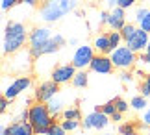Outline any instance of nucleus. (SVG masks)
Listing matches in <instances>:
<instances>
[{"label":"nucleus","mask_w":150,"mask_h":135,"mask_svg":"<svg viewBox=\"0 0 150 135\" xmlns=\"http://www.w3.org/2000/svg\"><path fill=\"white\" fill-rule=\"evenodd\" d=\"M148 41H150V33L145 32L143 28H137V32L134 33V37H132L126 45H128L134 52H143V50H146Z\"/></svg>","instance_id":"ddd939ff"},{"label":"nucleus","mask_w":150,"mask_h":135,"mask_svg":"<svg viewBox=\"0 0 150 135\" xmlns=\"http://www.w3.org/2000/svg\"><path fill=\"white\" fill-rule=\"evenodd\" d=\"M32 52L30 50H21L17 52V54H13V57H11L9 61V69L15 70V72H24V70L30 69L32 65Z\"/></svg>","instance_id":"9b49d317"},{"label":"nucleus","mask_w":150,"mask_h":135,"mask_svg":"<svg viewBox=\"0 0 150 135\" xmlns=\"http://www.w3.org/2000/svg\"><path fill=\"white\" fill-rule=\"evenodd\" d=\"M76 67L72 65V63H65V65H57L52 69L50 72V80H54L57 85H63V83H69V81H72L74 74H76Z\"/></svg>","instance_id":"0eeeda50"},{"label":"nucleus","mask_w":150,"mask_h":135,"mask_svg":"<svg viewBox=\"0 0 150 135\" xmlns=\"http://www.w3.org/2000/svg\"><path fill=\"white\" fill-rule=\"evenodd\" d=\"M141 95L143 96H150V74H146V78L145 81H143V85H141Z\"/></svg>","instance_id":"cd10ccee"},{"label":"nucleus","mask_w":150,"mask_h":135,"mask_svg":"<svg viewBox=\"0 0 150 135\" xmlns=\"http://www.w3.org/2000/svg\"><path fill=\"white\" fill-rule=\"evenodd\" d=\"M137 61L141 63V72H145V69H150V52H143Z\"/></svg>","instance_id":"bb28decb"},{"label":"nucleus","mask_w":150,"mask_h":135,"mask_svg":"<svg viewBox=\"0 0 150 135\" xmlns=\"http://www.w3.org/2000/svg\"><path fill=\"white\" fill-rule=\"evenodd\" d=\"M137 128H139V124H135V122H124V124L119 126V131L120 135H130V133H135Z\"/></svg>","instance_id":"393cba45"},{"label":"nucleus","mask_w":150,"mask_h":135,"mask_svg":"<svg viewBox=\"0 0 150 135\" xmlns=\"http://www.w3.org/2000/svg\"><path fill=\"white\" fill-rule=\"evenodd\" d=\"M8 107H9V98H6V96L2 95V98H0V111H2V113H6V111H8Z\"/></svg>","instance_id":"f704fd0d"},{"label":"nucleus","mask_w":150,"mask_h":135,"mask_svg":"<svg viewBox=\"0 0 150 135\" xmlns=\"http://www.w3.org/2000/svg\"><path fill=\"white\" fill-rule=\"evenodd\" d=\"M32 85V78L30 76H19V78H15L11 83L4 89V96L9 98V100H13L21 95V93L28 91V87Z\"/></svg>","instance_id":"1a4fd4ad"},{"label":"nucleus","mask_w":150,"mask_h":135,"mask_svg":"<svg viewBox=\"0 0 150 135\" xmlns=\"http://www.w3.org/2000/svg\"><path fill=\"white\" fill-rule=\"evenodd\" d=\"M67 133H69V131L63 130V126H61V124H54V126H52L50 130H48L47 135H67Z\"/></svg>","instance_id":"c85d7f7f"},{"label":"nucleus","mask_w":150,"mask_h":135,"mask_svg":"<svg viewBox=\"0 0 150 135\" xmlns=\"http://www.w3.org/2000/svg\"><path fill=\"white\" fill-rule=\"evenodd\" d=\"M145 52H150V41H148V45H146V50Z\"/></svg>","instance_id":"ea45409f"},{"label":"nucleus","mask_w":150,"mask_h":135,"mask_svg":"<svg viewBox=\"0 0 150 135\" xmlns=\"http://www.w3.org/2000/svg\"><path fill=\"white\" fill-rule=\"evenodd\" d=\"M96 109H100L102 113H106L108 117H113L117 113V104H115V100H109V102H106L104 105H100V107H96Z\"/></svg>","instance_id":"b1692460"},{"label":"nucleus","mask_w":150,"mask_h":135,"mask_svg":"<svg viewBox=\"0 0 150 135\" xmlns=\"http://www.w3.org/2000/svg\"><path fill=\"white\" fill-rule=\"evenodd\" d=\"M104 4L108 6L109 9H113V8H117V0H104Z\"/></svg>","instance_id":"c9c22d12"},{"label":"nucleus","mask_w":150,"mask_h":135,"mask_svg":"<svg viewBox=\"0 0 150 135\" xmlns=\"http://www.w3.org/2000/svg\"><path fill=\"white\" fill-rule=\"evenodd\" d=\"M78 0H43L39 8V19L43 22H57L76 9Z\"/></svg>","instance_id":"f03ea898"},{"label":"nucleus","mask_w":150,"mask_h":135,"mask_svg":"<svg viewBox=\"0 0 150 135\" xmlns=\"http://www.w3.org/2000/svg\"><path fill=\"white\" fill-rule=\"evenodd\" d=\"M115 104H117V111H119V113H126V111H128V102L122 100V98H115Z\"/></svg>","instance_id":"c756f323"},{"label":"nucleus","mask_w":150,"mask_h":135,"mask_svg":"<svg viewBox=\"0 0 150 135\" xmlns=\"http://www.w3.org/2000/svg\"><path fill=\"white\" fill-rule=\"evenodd\" d=\"M108 35H109V43H111V48L115 50V48H119L120 46V43H122V33H120L119 30H113V32H108Z\"/></svg>","instance_id":"412c9836"},{"label":"nucleus","mask_w":150,"mask_h":135,"mask_svg":"<svg viewBox=\"0 0 150 135\" xmlns=\"http://www.w3.org/2000/svg\"><path fill=\"white\" fill-rule=\"evenodd\" d=\"M95 48L93 46H89V45H82V46H78L76 52H74V56H72V65L76 67L78 70H85L87 67H91V61L95 59Z\"/></svg>","instance_id":"39448f33"},{"label":"nucleus","mask_w":150,"mask_h":135,"mask_svg":"<svg viewBox=\"0 0 150 135\" xmlns=\"http://www.w3.org/2000/svg\"><path fill=\"white\" fill-rule=\"evenodd\" d=\"M63 119H71V120H80L82 119V113H80V109L78 107H67V109H63Z\"/></svg>","instance_id":"5701e85b"},{"label":"nucleus","mask_w":150,"mask_h":135,"mask_svg":"<svg viewBox=\"0 0 150 135\" xmlns=\"http://www.w3.org/2000/svg\"><path fill=\"white\" fill-rule=\"evenodd\" d=\"M120 81H124V83H132V81H134V74H132L130 70H120Z\"/></svg>","instance_id":"7c9ffc66"},{"label":"nucleus","mask_w":150,"mask_h":135,"mask_svg":"<svg viewBox=\"0 0 150 135\" xmlns=\"http://www.w3.org/2000/svg\"><path fill=\"white\" fill-rule=\"evenodd\" d=\"M17 4H21V0H2V9L9 11L11 8H15Z\"/></svg>","instance_id":"473e14b6"},{"label":"nucleus","mask_w":150,"mask_h":135,"mask_svg":"<svg viewBox=\"0 0 150 135\" xmlns=\"http://www.w3.org/2000/svg\"><path fill=\"white\" fill-rule=\"evenodd\" d=\"M28 120L32 122V126L35 128L37 135H47L48 130L56 124L54 115L50 113L48 105L43 102H35L28 107Z\"/></svg>","instance_id":"7ed1b4c3"},{"label":"nucleus","mask_w":150,"mask_h":135,"mask_svg":"<svg viewBox=\"0 0 150 135\" xmlns=\"http://www.w3.org/2000/svg\"><path fill=\"white\" fill-rule=\"evenodd\" d=\"M54 37V33H52L50 28L47 26H35L33 30L30 32V39H28V45H30V52L41 48L43 45H47L48 41Z\"/></svg>","instance_id":"423d86ee"},{"label":"nucleus","mask_w":150,"mask_h":135,"mask_svg":"<svg viewBox=\"0 0 150 135\" xmlns=\"http://www.w3.org/2000/svg\"><path fill=\"white\" fill-rule=\"evenodd\" d=\"M9 128H11V133L13 135H37L35 128L32 126L30 120H17Z\"/></svg>","instance_id":"dca6fc26"},{"label":"nucleus","mask_w":150,"mask_h":135,"mask_svg":"<svg viewBox=\"0 0 150 135\" xmlns=\"http://www.w3.org/2000/svg\"><path fill=\"white\" fill-rule=\"evenodd\" d=\"M109 119H111V117H108L106 113H102L100 109H95L93 113H89L83 119V128H85V130L100 131V130H104V128L109 124Z\"/></svg>","instance_id":"9d476101"},{"label":"nucleus","mask_w":150,"mask_h":135,"mask_svg":"<svg viewBox=\"0 0 150 135\" xmlns=\"http://www.w3.org/2000/svg\"><path fill=\"white\" fill-rule=\"evenodd\" d=\"M137 0H117V6L119 8H122V9H130V8H134Z\"/></svg>","instance_id":"2f4dec72"},{"label":"nucleus","mask_w":150,"mask_h":135,"mask_svg":"<svg viewBox=\"0 0 150 135\" xmlns=\"http://www.w3.org/2000/svg\"><path fill=\"white\" fill-rule=\"evenodd\" d=\"M93 48H95L96 54H104V56H108L109 52H113L111 43H109V35L108 33H98L93 41Z\"/></svg>","instance_id":"2eb2a0df"},{"label":"nucleus","mask_w":150,"mask_h":135,"mask_svg":"<svg viewBox=\"0 0 150 135\" xmlns=\"http://www.w3.org/2000/svg\"><path fill=\"white\" fill-rule=\"evenodd\" d=\"M130 135H139V133H137V131H135V133H130Z\"/></svg>","instance_id":"79ce46f5"},{"label":"nucleus","mask_w":150,"mask_h":135,"mask_svg":"<svg viewBox=\"0 0 150 135\" xmlns=\"http://www.w3.org/2000/svg\"><path fill=\"white\" fill-rule=\"evenodd\" d=\"M111 120L113 122H120V120H122V113H119V111H117V113L111 117Z\"/></svg>","instance_id":"e433bc0d"},{"label":"nucleus","mask_w":150,"mask_h":135,"mask_svg":"<svg viewBox=\"0 0 150 135\" xmlns=\"http://www.w3.org/2000/svg\"><path fill=\"white\" fill-rule=\"evenodd\" d=\"M141 124L145 126H150V107H146L143 111V117H141Z\"/></svg>","instance_id":"72a5a7b5"},{"label":"nucleus","mask_w":150,"mask_h":135,"mask_svg":"<svg viewBox=\"0 0 150 135\" xmlns=\"http://www.w3.org/2000/svg\"><path fill=\"white\" fill-rule=\"evenodd\" d=\"M93 72L96 74H111L113 72V61H111V57H108V56H104V54H96L95 56V59L91 61V67H89Z\"/></svg>","instance_id":"f8f14e48"},{"label":"nucleus","mask_w":150,"mask_h":135,"mask_svg":"<svg viewBox=\"0 0 150 135\" xmlns=\"http://www.w3.org/2000/svg\"><path fill=\"white\" fill-rule=\"evenodd\" d=\"M130 105L134 109H137V111H145L146 109V96H143V95L134 96V98H132V102H130Z\"/></svg>","instance_id":"4be33fe9"},{"label":"nucleus","mask_w":150,"mask_h":135,"mask_svg":"<svg viewBox=\"0 0 150 135\" xmlns=\"http://www.w3.org/2000/svg\"><path fill=\"white\" fill-rule=\"evenodd\" d=\"M30 39L26 26L22 22L9 20L4 28V37H2V52L6 56H13L17 52L24 50V46Z\"/></svg>","instance_id":"f257e3e1"},{"label":"nucleus","mask_w":150,"mask_h":135,"mask_svg":"<svg viewBox=\"0 0 150 135\" xmlns=\"http://www.w3.org/2000/svg\"><path fill=\"white\" fill-rule=\"evenodd\" d=\"M100 135H113V133H100Z\"/></svg>","instance_id":"a19ab883"},{"label":"nucleus","mask_w":150,"mask_h":135,"mask_svg":"<svg viewBox=\"0 0 150 135\" xmlns=\"http://www.w3.org/2000/svg\"><path fill=\"white\" fill-rule=\"evenodd\" d=\"M0 135H13V133H11V128H2Z\"/></svg>","instance_id":"58836bf2"},{"label":"nucleus","mask_w":150,"mask_h":135,"mask_svg":"<svg viewBox=\"0 0 150 135\" xmlns=\"http://www.w3.org/2000/svg\"><path fill=\"white\" fill-rule=\"evenodd\" d=\"M61 126L65 131H76L80 128V120H71V119H63L61 120Z\"/></svg>","instance_id":"a878e982"},{"label":"nucleus","mask_w":150,"mask_h":135,"mask_svg":"<svg viewBox=\"0 0 150 135\" xmlns=\"http://www.w3.org/2000/svg\"><path fill=\"white\" fill-rule=\"evenodd\" d=\"M111 61H113V67L115 69H119V70H130L137 63V56H135V52L126 45V46H119V48H115L111 52Z\"/></svg>","instance_id":"20e7f679"},{"label":"nucleus","mask_w":150,"mask_h":135,"mask_svg":"<svg viewBox=\"0 0 150 135\" xmlns=\"http://www.w3.org/2000/svg\"><path fill=\"white\" fill-rule=\"evenodd\" d=\"M135 22L139 28H143L145 32L150 33V9L148 8H137L135 9Z\"/></svg>","instance_id":"f3484780"},{"label":"nucleus","mask_w":150,"mask_h":135,"mask_svg":"<svg viewBox=\"0 0 150 135\" xmlns=\"http://www.w3.org/2000/svg\"><path fill=\"white\" fill-rule=\"evenodd\" d=\"M48 105V109H50V113L52 115H59V113H63V100H61V98L59 96H56V98H52V100L47 104Z\"/></svg>","instance_id":"aec40b11"},{"label":"nucleus","mask_w":150,"mask_h":135,"mask_svg":"<svg viewBox=\"0 0 150 135\" xmlns=\"http://www.w3.org/2000/svg\"><path fill=\"white\" fill-rule=\"evenodd\" d=\"M39 0H21V4H26V6H35Z\"/></svg>","instance_id":"4c0bfd02"},{"label":"nucleus","mask_w":150,"mask_h":135,"mask_svg":"<svg viewBox=\"0 0 150 135\" xmlns=\"http://www.w3.org/2000/svg\"><path fill=\"white\" fill-rule=\"evenodd\" d=\"M71 83L76 87V89H83V87H87V83H89L87 72H85V70H76V74H74V78H72Z\"/></svg>","instance_id":"a211bd4d"},{"label":"nucleus","mask_w":150,"mask_h":135,"mask_svg":"<svg viewBox=\"0 0 150 135\" xmlns=\"http://www.w3.org/2000/svg\"><path fill=\"white\" fill-rule=\"evenodd\" d=\"M137 28L139 26H135V24H132V22H126V24L122 26V30H119L120 33H122V39H124V43H128V41L134 37V33L137 32Z\"/></svg>","instance_id":"6ab92c4d"},{"label":"nucleus","mask_w":150,"mask_h":135,"mask_svg":"<svg viewBox=\"0 0 150 135\" xmlns=\"http://www.w3.org/2000/svg\"><path fill=\"white\" fill-rule=\"evenodd\" d=\"M57 93H59V85H57L54 80L43 81V83L35 89V102L48 104L52 98H56V96H57Z\"/></svg>","instance_id":"6e6552de"},{"label":"nucleus","mask_w":150,"mask_h":135,"mask_svg":"<svg viewBox=\"0 0 150 135\" xmlns=\"http://www.w3.org/2000/svg\"><path fill=\"white\" fill-rule=\"evenodd\" d=\"M126 24V9L122 8H113L109 9V17H108V24L111 30H122V26Z\"/></svg>","instance_id":"4468645a"},{"label":"nucleus","mask_w":150,"mask_h":135,"mask_svg":"<svg viewBox=\"0 0 150 135\" xmlns=\"http://www.w3.org/2000/svg\"><path fill=\"white\" fill-rule=\"evenodd\" d=\"M148 135H150V130H148Z\"/></svg>","instance_id":"37998d69"}]
</instances>
